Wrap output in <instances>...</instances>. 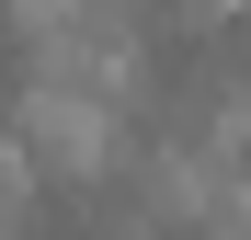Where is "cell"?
<instances>
[{
  "label": "cell",
  "mask_w": 251,
  "mask_h": 240,
  "mask_svg": "<svg viewBox=\"0 0 251 240\" xmlns=\"http://www.w3.org/2000/svg\"><path fill=\"white\" fill-rule=\"evenodd\" d=\"M23 69H34V34L12 23V0H0V114H12V92H23Z\"/></svg>",
  "instance_id": "6da1fadb"
}]
</instances>
